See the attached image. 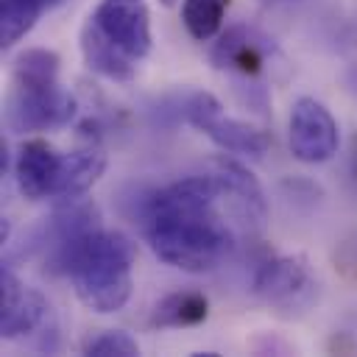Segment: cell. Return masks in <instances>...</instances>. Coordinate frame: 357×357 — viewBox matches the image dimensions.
<instances>
[{
	"mask_svg": "<svg viewBox=\"0 0 357 357\" xmlns=\"http://www.w3.org/2000/svg\"><path fill=\"white\" fill-rule=\"evenodd\" d=\"M142 231L162 262L187 273L215 271L243 237L215 170L151 192L142 206Z\"/></svg>",
	"mask_w": 357,
	"mask_h": 357,
	"instance_id": "6da1fadb",
	"label": "cell"
},
{
	"mask_svg": "<svg viewBox=\"0 0 357 357\" xmlns=\"http://www.w3.org/2000/svg\"><path fill=\"white\" fill-rule=\"evenodd\" d=\"M50 262L56 271L67 273L78 301L98 315H112L131 298L137 245L117 229H89L50 248Z\"/></svg>",
	"mask_w": 357,
	"mask_h": 357,
	"instance_id": "7a4b0ae2",
	"label": "cell"
},
{
	"mask_svg": "<svg viewBox=\"0 0 357 357\" xmlns=\"http://www.w3.org/2000/svg\"><path fill=\"white\" fill-rule=\"evenodd\" d=\"M153 45L145 0H100L81 28L84 64L100 78L126 84Z\"/></svg>",
	"mask_w": 357,
	"mask_h": 357,
	"instance_id": "3957f363",
	"label": "cell"
},
{
	"mask_svg": "<svg viewBox=\"0 0 357 357\" xmlns=\"http://www.w3.org/2000/svg\"><path fill=\"white\" fill-rule=\"evenodd\" d=\"M315 287L318 282L304 254H279L265 259L251 282L254 296L282 318L301 315L312 304Z\"/></svg>",
	"mask_w": 357,
	"mask_h": 357,
	"instance_id": "277c9868",
	"label": "cell"
},
{
	"mask_svg": "<svg viewBox=\"0 0 357 357\" xmlns=\"http://www.w3.org/2000/svg\"><path fill=\"white\" fill-rule=\"evenodd\" d=\"M184 114L195 131H201L218 148H223L229 153L259 159L271 148V134L265 128H259L248 120L229 117L223 112V103L212 92H192L184 106Z\"/></svg>",
	"mask_w": 357,
	"mask_h": 357,
	"instance_id": "5b68a950",
	"label": "cell"
},
{
	"mask_svg": "<svg viewBox=\"0 0 357 357\" xmlns=\"http://www.w3.org/2000/svg\"><path fill=\"white\" fill-rule=\"evenodd\" d=\"M75 112L78 103L61 84H39V86L11 84L6 120L14 131H56L70 126Z\"/></svg>",
	"mask_w": 357,
	"mask_h": 357,
	"instance_id": "8992f818",
	"label": "cell"
},
{
	"mask_svg": "<svg viewBox=\"0 0 357 357\" xmlns=\"http://www.w3.org/2000/svg\"><path fill=\"white\" fill-rule=\"evenodd\" d=\"M287 142H290V153L304 165L329 162L340 145L337 120L332 117V112L321 100L301 95L290 106Z\"/></svg>",
	"mask_w": 357,
	"mask_h": 357,
	"instance_id": "52a82bcc",
	"label": "cell"
},
{
	"mask_svg": "<svg viewBox=\"0 0 357 357\" xmlns=\"http://www.w3.org/2000/svg\"><path fill=\"white\" fill-rule=\"evenodd\" d=\"M220 181V190H223V198H226V206L240 229L243 237H254L265 229V220H268V198H265V190L262 184L257 181V176L240 165L237 159H229V156H215L209 162Z\"/></svg>",
	"mask_w": 357,
	"mask_h": 357,
	"instance_id": "ba28073f",
	"label": "cell"
},
{
	"mask_svg": "<svg viewBox=\"0 0 357 357\" xmlns=\"http://www.w3.org/2000/svg\"><path fill=\"white\" fill-rule=\"evenodd\" d=\"M50 315V304L47 298L22 284V279L3 265L0 268V335L3 340H20L36 329L45 326Z\"/></svg>",
	"mask_w": 357,
	"mask_h": 357,
	"instance_id": "9c48e42d",
	"label": "cell"
},
{
	"mask_svg": "<svg viewBox=\"0 0 357 357\" xmlns=\"http://www.w3.org/2000/svg\"><path fill=\"white\" fill-rule=\"evenodd\" d=\"M61 156L47 139L42 137H31L20 145L17 159H14V178H17V190L31 198V201H42V198H53L56 181H59V170H61Z\"/></svg>",
	"mask_w": 357,
	"mask_h": 357,
	"instance_id": "30bf717a",
	"label": "cell"
},
{
	"mask_svg": "<svg viewBox=\"0 0 357 357\" xmlns=\"http://www.w3.org/2000/svg\"><path fill=\"white\" fill-rule=\"evenodd\" d=\"M103 170H106V153H103L100 142H84L81 148L64 153L61 156L59 181H56V190H53L56 206L81 201L98 184Z\"/></svg>",
	"mask_w": 357,
	"mask_h": 357,
	"instance_id": "8fae6325",
	"label": "cell"
},
{
	"mask_svg": "<svg viewBox=\"0 0 357 357\" xmlns=\"http://www.w3.org/2000/svg\"><path fill=\"white\" fill-rule=\"evenodd\" d=\"M209 59L218 70H234L245 78L262 73L265 67V50L259 47V42L245 25H231L223 33H218V42Z\"/></svg>",
	"mask_w": 357,
	"mask_h": 357,
	"instance_id": "7c38bea8",
	"label": "cell"
},
{
	"mask_svg": "<svg viewBox=\"0 0 357 357\" xmlns=\"http://www.w3.org/2000/svg\"><path fill=\"white\" fill-rule=\"evenodd\" d=\"M209 315V298L201 290H176L156 301L148 326L153 329H184L198 326Z\"/></svg>",
	"mask_w": 357,
	"mask_h": 357,
	"instance_id": "4fadbf2b",
	"label": "cell"
},
{
	"mask_svg": "<svg viewBox=\"0 0 357 357\" xmlns=\"http://www.w3.org/2000/svg\"><path fill=\"white\" fill-rule=\"evenodd\" d=\"M59 53L47 47H28L14 59L11 84L20 86H39V84H59Z\"/></svg>",
	"mask_w": 357,
	"mask_h": 357,
	"instance_id": "5bb4252c",
	"label": "cell"
},
{
	"mask_svg": "<svg viewBox=\"0 0 357 357\" xmlns=\"http://www.w3.org/2000/svg\"><path fill=\"white\" fill-rule=\"evenodd\" d=\"M229 0H181V22L195 42H209L220 33Z\"/></svg>",
	"mask_w": 357,
	"mask_h": 357,
	"instance_id": "9a60e30c",
	"label": "cell"
},
{
	"mask_svg": "<svg viewBox=\"0 0 357 357\" xmlns=\"http://www.w3.org/2000/svg\"><path fill=\"white\" fill-rule=\"evenodd\" d=\"M42 3L39 0H3V11H0V39L3 47H11L14 42H20L39 20L42 14Z\"/></svg>",
	"mask_w": 357,
	"mask_h": 357,
	"instance_id": "2e32d148",
	"label": "cell"
},
{
	"mask_svg": "<svg viewBox=\"0 0 357 357\" xmlns=\"http://www.w3.org/2000/svg\"><path fill=\"white\" fill-rule=\"evenodd\" d=\"M81 351L86 357H137L139 343L123 329H100L81 343Z\"/></svg>",
	"mask_w": 357,
	"mask_h": 357,
	"instance_id": "e0dca14e",
	"label": "cell"
},
{
	"mask_svg": "<svg viewBox=\"0 0 357 357\" xmlns=\"http://www.w3.org/2000/svg\"><path fill=\"white\" fill-rule=\"evenodd\" d=\"M349 181L357 192V134H351L349 139Z\"/></svg>",
	"mask_w": 357,
	"mask_h": 357,
	"instance_id": "ac0fdd59",
	"label": "cell"
},
{
	"mask_svg": "<svg viewBox=\"0 0 357 357\" xmlns=\"http://www.w3.org/2000/svg\"><path fill=\"white\" fill-rule=\"evenodd\" d=\"M0 240H3V245L11 240V220L8 218H3V223H0Z\"/></svg>",
	"mask_w": 357,
	"mask_h": 357,
	"instance_id": "d6986e66",
	"label": "cell"
},
{
	"mask_svg": "<svg viewBox=\"0 0 357 357\" xmlns=\"http://www.w3.org/2000/svg\"><path fill=\"white\" fill-rule=\"evenodd\" d=\"M39 3H42V8L47 11V8H56V6H59V3H64V0H39Z\"/></svg>",
	"mask_w": 357,
	"mask_h": 357,
	"instance_id": "ffe728a7",
	"label": "cell"
},
{
	"mask_svg": "<svg viewBox=\"0 0 357 357\" xmlns=\"http://www.w3.org/2000/svg\"><path fill=\"white\" fill-rule=\"evenodd\" d=\"M159 3H162V6H165V8H173V6H176V3H178V0H159Z\"/></svg>",
	"mask_w": 357,
	"mask_h": 357,
	"instance_id": "44dd1931",
	"label": "cell"
}]
</instances>
